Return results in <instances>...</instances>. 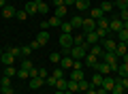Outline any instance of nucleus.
<instances>
[{
    "instance_id": "nucleus-1",
    "label": "nucleus",
    "mask_w": 128,
    "mask_h": 94,
    "mask_svg": "<svg viewBox=\"0 0 128 94\" xmlns=\"http://www.w3.org/2000/svg\"><path fill=\"white\" fill-rule=\"evenodd\" d=\"M96 30V22L92 17H83V24H81V32L88 34V32H94Z\"/></svg>"
},
{
    "instance_id": "nucleus-2",
    "label": "nucleus",
    "mask_w": 128,
    "mask_h": 94,
    "mask_svg": "<svg viewBox=\"0 0 128 94\" xmlns=\"http://www.w3.org/2000/svg\"><path fill=\"white\" fill-rule=\"evenodd\" d=\"M115 45H118V41L115 39H102L100 41V47H102V51H115Z\"/></svg>"
},
{
    "instance_id": "nucleus-3",
    "label": "nucleus",
    "mask_w": 128,
    "mask_h": 94,
    "mask_svg": "<svg viewBox=\"0 0 128 94\" xmlns=\"http://www.w3.org/2000/svg\"><path fill=\"white\" fill-rule=\"evenodd\" d=\"M122 28H124V22L118 17V15H115V17L109 22V32H115V34H118V32L122 30Z\"/></svg>"
},
{
    "instance_id": "nucleus-4",
    "label": "nucleus",
    "mask_w": 128,
    "mask_h": 94,
    "mask_svg": "<svg viewBox=\"0 0 128 94\" xmlns=\"http://www.w3.org/2000/svg\"><path fill=\"white\" fill-rule=\"evenodd\" d=\"M73 34H66V32L60 34V47H73Z\"/></svg>"
},
{
    "instance_id": "nucleus-5",
    "label": "nucleus",
    "mask_w": 128,
    "mask_h": 94,
    "mask_svg": "<svg viewBox=\"0 0 128 94\" xmlns=\"http://www.w3.org/2000/svg\"><path fill=\"white\" fill-rule=\"evenodd\" d=\"M115 81H118V77L105 75V81H102V85H100V88H105L107 92H111V90H113V85H115Z\"/></svg>"
},
{
    "instance_id": "nucleus-6",
    "label": "nucleus",
    "mask_w": 128,
    "mask_h": 94,
    "mask_svg": "<svg viewBox=\"0 0 128 94\" xmlns=\"http://www.w3.org/2000/svg\"><path fill=\"white\" fill-rule=\"evenodd\" d=\"M36 41H38L41 47H47V43H49V32H47V30H41V32L36 34Z\"/></svg>"
},
{
    "instance_id": "nucleus-7",
    "label": "nucleus",
    "mask_w": 128,
    "mask_h": 94,
    "mask_svg": "<svg viewBox=\"0 0 128 94\" xmlns=\"http://www.w3.org/2000/svg\"><path fill=\"white\" fill-rule=\"evenodd\" d=\"M96 73H100V75H111V66H109L107 62H102V60H100V62L96 64Z\"/></svg>"
},
{
    "instance_id": "nucleus-8",
    "label": "nucleus",
    "mask_w": 128,
    "mask_h": 94,
    "mask_svg": "<svg viewBox=\"0 0 128 94\" xmlns=\"http://www.w3.org/2000/svg\"><path fill=\"white\" fill-rule=\"evenodd\" d=\"M75 9H77L79 13H86V11H90V0H77V2H75Z\"/></svg>"
},
{
    "instance_id": "nucleus-9",
    "label": "nucleus",
    "mask_w": 128,
    "mask_h": 94,
    "mask_svg": "<svg viewBox=\"0 0 128 94\" xmlns=\"http://www.w3.org/2000/svg\"><path fill=\"white\" fill-rule=\"evenodd\" d=\"M26 13H28V15H36V13H38V0H36V2H30V0H28Z\"/></svg>"
},
{
    "instance_id": "nucleus-10",
    "label": "nucleus",
    "mask_w": 128,
    "mask_h": 94,
    "mask_svg": "<svg viewBox=\"0 0 128 94\" xmlns=\"http://www.w3.org/2000/svg\"><path fill=\"white\" fill-rule=\"evenodd\" d=\"M0 62L6 64V66H13V64H15V56H11L9 51H4V54H2V58H0Z\"/></svg>"
},
{
    "instance_id": "nucleus-11",
    "label": "nucleus",
    "mask_w": 128,
    "mask_h": 94,
    "mask_svg": "<svg viewBox=\"0 0 128 94\" xmlns=\"http://www.w3.org/2000/svg\"><path fill=\"white\" fill-rule=\"evenodd\" d=\"M86 43L88 45H98V43H100V39H98L96 32H88V34H86Z\"/></svg>"
},
{
    "instance_id": "nucleus-12",
    "label": "nucleus",
    "mask_w": 128,
    "mask_h": 94,
    "mask_svg": "<svg viewBox=\"0 0 128 94\" xmlns=\"http://www.w3.org/2000/svg\"><path fill=\"white\" fill-rule=\"evenodd\" d=\"M83 62H86L88 66H92V68H96V64L100 62V58H96V56H92V54H88L86 58H83Z\"/></svg>"
},
{
    "instance_id": "nucleus-13",
    "label": "nucleus",
    "mask_w": 128,
    "mask_h": 94,
    "mask_svg": "<svg viewBox=\"0 0 128 94\" xmlns=\"http://www.w3.org/2000/svg\"><path fill=\"white\" fill-rule=\"evenodd\" d=\"M70 79H73V81H81V79H86V75H83V68H73V71H70Z\"/></svg>"
},
{
    "instance_id": "nucleus-14",
    "label": "nucleus",
    "mask_w": 128,
    "mask_h": 94,
    "mask_svg": "<svg viewBox=\"0 0 128 94\" xmlns=\"http://www.w3.org/2000/svg\"><path fill=\"white\" fill-rule=\"evenodd\" d=\"M102 81H105V75H100V73H94V77H92V88H100Z\"/></svg>"
},
{
    "instance_id": "nucleus-15",
    "label": "nucleus",
    "mask_w": 128,
    "mask_h": 94,
    "mask_svg": "<svg viewBox=\"0 0 128 94\" xmlns=\"http://www.w3.org/2000/svg\"><path fill=\"white\" fill-rule=\"evenodd\" d=\"M73 62H75V60L70 58V56H62V60H60L58 66H62V68H73Z\"/></svg>"
},
{
    "instance_id": "nucleus-16",
    "label": "nucleus",
    "mask_w": 128,
    "mask_h": 94,
    "mask_svg": "<svg viewBox=\"0 0 128 94\" xmlns=\"http://www.w3.org/2000/svg\"><path fill=\"white\" fill-rule=\"evenodd\" d=\"M115 54H118V58L126 56V54H128V47H126V43H120V41H118V45H115Z\"/></svg>"
},
{
    "instance_id": "nucleus-17",
    "label": "nucleus",
    "mask_w": 128,
    "mask_h": 94,
    "mask_svg": "<svg viewBox=\"0 0 128 94\" xmlns=\"http://www.w3.org/2000/svg\"><path fill=\"white\" fill-rule=\"evenodd\" d=\"M41 85H45V79H41V77H32L30 79V90H38Z\"/></svg>"
},
{
    "instance_id": "nucleus-18",
    "label": "nucleus",
    "mask_w": 128,
    "mask_h": 94,
    "mask_svg": "<svg viewBox=\"0 0 128 94\" xmlns=\"http://www.w3.org/2000/svg\"><path fill=\"white\" fill-rule=\"evenodd\" d=\"M68 22L73 24V28H75V30H81V24H83V17H81V15H73V17H70Z\"/></svg>"
},
{
    "instance_id": "nucleus-19",
    "label": "nucleus",
    "mask_w": 128,
    "mask_h": 94,
    "mask_svg": "<svg viewBox=\"0 0 128 94\" xmlns=\"http://www.w3.org/2000/svg\"><path fill=\"white\" fill-rule=\"evenodd\" d=\"M88 54L96 56V58H100V56H102V47H100V43H98V45H90V49H88Z\"/></svg>"
},
{
    "instance_id": "nucleus-20",
    "label": "nucleus",
    "mask_w": 128,
    "mask_h": 94,
    "mask_svg": "<svg viewBox=\"0 0 128 94\" xmlns=\"http://www.w3.org/2000/svg\"><path fill=\"white\" fill-rule=\"evenodd\" d=\"M90 17L94 19V22H98L100 17H105V13L100 11V7H96V9H90Z\"/></svg>"
},
{
    "instance_id": "nucleus-21",
    "label": "nucleus",
    "mask_w": 128,
    "mask_h": 94,
    "mask_svg": "<svg viewBox=\"0 0 128 94\" xmlns=\"http://www.w3.org/2000/svg\"><path fill=\"white\" fill-rule=\"evenodd\" d=\"M100 11H102V13H111V11H115L113 9V2H111V0H102V5H100Z\"/></svg>"
},
{
    "instance_id": "nucleus-22",
    "label": "nucleus",
    "mask_w": 128,
    "mask_h": 94,
    "mask_svg": "<svg viewBox=\"0 0 128 94\" xmlns=\"http://www.w3.org/2000/svg\"><path fill=\"white\" fill-rule=\"evenodd\" d=\"M15 13H17V11H15L13 7H9V5H6L4 9H2V17H4V19H11V17H15Z\"/></svg>"
},
{
    "instance_id": "nucleus-23",
    "label": "nucleus",
    "mask_w": 128,
    "mask_h": 94,
    "mask_svg": "<svg viewBox=\"0 0 128 94\" xmlns=\"http://www.w3.org/2000/svg\"><path fill=\"white\" fill-rule=\"evenodd\" d=\"M96 30H109V19L107 17H100L96 22Z\"/></svg>"
},
{
    "instance_id": "nucleus-24",
    "label": "nucleus",
    "mask_w": 128,
    "mask_h": 94,
    "mask_svg": "<svg viewBox=\"0 0 128 94\" xmlns=\"http://www.w3.org/2000/svg\"><path fill=\"white\" fill-rule=\"evenodd\" d=\"M60 30L66 32V34H73L75 28H73V24H70V22H64V19H62V24H60Z\"/></svg>"
},
{
    "instance_id": "nucleus-25",
    "label": "nucleus",
    "mask_w": 128,
    "mask_h": 94,
    "mask_svg": "<svg viewBox=\"0 0 128 94\" xmlns=\"http://www.w3.org/2000/svg\"><path fill=\"white\" fill-rule=\"evenodd\" d=\"M66 13H68V7H58V9L54 11V15H56V17H60V19L66 17Z\"/></svg>"
},
{
    "instance_id": "nucleus-26",
    "label": "nucleus",
    "mask_w": 128,
    "mask_h": 94,
    "mask_svg": "<svg viewBox=\"0 0 128 94\" xmlns=\"http://www.w3.org/2000/svg\"><path fill=\"white\" fill-rule=\"evenodd\" d=\"M47 24H49V28H60L62 19H60V17H56V15H51V17L47 19Z\"/></svg>"
},
{
    "instance_id": "nucleus-27",
    "label": "nucleus",
    "mask_w": 128,
    "mask_h": 94,
    "mask_svg": "<svg viewBox=\"0 0 128 94\" xmlns=\"http://www.w3.org/2000/svg\"><path fill=\"white\" fill-rule=\"evenodd\" d=\"M118 77H128V62H122L118 68Z\"/></svg>"
},
{
    "instance_id": "nucleus-28",
    "label": "nucleus",
    "mask_w": 128,
    "mask_h": 94,
    "mask_svg": "<svg viewBox=\"0 0 128 94\" xmlns=\"http://www.w3.org/2000/svg\"><path fill=\"white\" fill-rule=\"evenodd\" d=\"M113 9H118V11L128 9V0H115V2H113Z\"/></svg>"
},
{
    "instance_id": "nucleus-29",
    "label": "nucleus",
    "mask_w": 128,
    "mask_h": 94,
    "mask_svg": "<svg viewBox=\"0 0 128 94\" xmlns=\"http://www.w3.org/2000/svg\"><path fill=\"white\" fill-rule=\"evenodd\" d=\"M77 83H79V92H88V90L92 88V81H86V79L77 81Z\"/></svg>"
},
{
    "instance_id": "nucleus-30",
    "label": "nucleus",
    "mask_w": 128,
    "mask_h": 94,
    "mask_svg": "<svg viewBox=\"0 0 128 94\" xmlns=\"http://www.w3.org/2000/svg\"><path fill=\"white\" fill-rule=\"evenodd\" d=\"M66 88H68V79H66V77L56 81V90H66Z\"/></svg>"
},
{
    "instance_id": "nucleus-31",
    "label": "nucleus",
    "mask_w": 128,
    "mask_h": 94,
    "mask_svg": "<svg viewBox=\"0 0 128 94\" xmlns=\"http://www.w3.org/2000/svg\"><path fill=\"white\" fill-rule=\"evenodd\" d=\"M66 92H79V83L77 81H73V79H68V88H66Z\"/></svg>"
},
{
    "instance_id": "nucleus-32",
    "label": "nucleus",
    "mask_w": 128,
    "mask_h": 94,
    "mask_svg": "<svg viewBox=\"0 0 128 94\" xmlns=\"http://www.w3.org/2000/svg\"><path fill=\"white\" fill-rule=\"evenodd\" d=\"M60 60H62V54H58V51L49 54V62H51V64H60Z\"/></svg>"
},
{
    "instance_id": "nucleus-33",
    "label": "nucleus",
    "mask_w": 128,
    "mask_h": 94,
    "mask_svg": "<svg viewBox=\"0 0 128 94\" xmlns=\"http://www.w3.org/2000/svg\"><path fill=\"white\" fill-rule=\"evenodd\" d=\"M11 81H13V77L2 75V77H0V88H6V85H11Z\"/></svg>"
},
{
    "instance_id": "nucleus-34",
    "label": "nucleus",
    "mask_w": 128,
    "mask_h": 94,
    "mask_svg": "<svg viewBox=\"0 0 128 94\" xmlns=\"http://www.w3.org/2000/svg\"><path fill=\"white\" fill-rule=\"evenodd\" d=\"M51 75H54L56 79H64V68H62V66H56V68H54V73H51Z\"/></svg>"
},
{
    "instance_id": "nucleus-35",
    "label": "nucleus",
    "mask_w": 128,
    "mask_h": 94,
    "mask_svg": "<svg viewBox=\"0 0 128 94\" xmlns=\"http://www.w3.org/2000/svg\"><path fill=\"white\" fill-rule=\"evenodd\" d=\"M124 90H126V88H124L120 81H115V85H113V90H111V94H124Z\"/></svg>"
},
{
    "instance_id": "nucleus-36",
    "label": "nucleus",
    "mask_w": 128,
    "mask_h": 94,
    "mask_svg": "<svg viewBox=\"0 0 128 94\" xmlns=\"http://www.w3.org/2000/svg\"><path fill=\"white\" fill-rule=\"evenodd\" d=\"M118 41H120V43H126V41H128V30L122 28V30L118 32Z\"/></svg>"
},
{
    "instance_id": "nucleus-37",
    "label": "nucleus",
    "mask_w": 128,
    "mask_h": 94,
    "mask_svg": "<svg viewBox=\"0 0 128 94\" xmlns=\"http://www.w3.org/2000/svg\"><path fill=\"white\" fill-rule=\"evenodd\" d=\"M17 77H19V79H30V73H28L26 68L19 66V68H17Z\"/></svg>"
},
{
    "instance_id": "nucleus-38",
    "label": "nucleus",
    "mask_w": 128,
    "mask_h": 94,
    "mask_svg": "<svg viewBox=\"0 0 128 94\" xmlns=\"http://www.w3.org/2000/svg\"><path fill=\"white\" fill-rule=\"evenodd\" d=\"M73 43H75V45H83V43H86V34H83V32H81V34L73 36Z\"/></svg>"
},
{
    "instance_id": "nucleus-39",
    "label": "nucleus",
    "mask_w": 128,
    "mask_h": 94,
    "mask_svg": "<svg viewBox=\"0 0 128 94\" xmlns=\"http://www.w3.org/2000/svg\"><path fill=\"white\" fill-rule=\"evenodd\" d=\"M6 51H9L11 56H15V58H19V56H22V47H9Z\"/></svg>"
},
{
    "instance_id": "nucleus-40",
    "label": "nucleus",
    "mask_w": 128,
    "mask_h": 94,
    "mask_svg": "<svg viewBox=\"0 0 128 94\" xmlns=\"http://www.w3.org/2000/svg\"><path fill=\"white\" fill-rule=\"evenodd\" d=\"M15 17H17L19 22H26V19H28V13H26V9H24V11H17V13H15Z\"/></svg>"
},
{
    "instance_id": "nucleus-41",
    "label": "nucleus",
    "mask_w": 128,
    "mask_h": 94,
    "mask_svg": "<svg viewBox=\"0 0 128 94\" xmlns=\"http://www.w3.org/2000/svg\"><path fill=\"white\" fill-rule=\"evenodd\" d=\"M4 75L15 77V75H17V68H15V66H6V68H4Z\"/></svg>"
},
{
    "instance_id": "nucleus-42",
    "label": "nucleus",
    "mask_w": 128,
    "mask_h": 94,
    "mask_svg": "<svg viewBox=\"0 0 128 94\" xmlns=\"http://www.w3.org/2000/svg\"><path fill=\"white\" fill-rule=\"evenodd\" d=\"M32 66H34V64H32V60H28V58H26V60L22 62V68H26L28 73H30V68H32Z\"/></svg>"
},
{
    "instance_id": "nucleus-43",
    "label": "nucleus",
    "mask_w": 128,
    "mask_h": 94,
    "mask_svg": "<svg viewBox=\"0 0 128 94\" xmlns=\"http://www.w3.org/2000/svg\"><path fill=\"white\" fill-rule=\"evenodd\" d=\"M32 51H34V49H32L30 45H26V47H22V56H26V58H28V56L32 54Z\"/></svg>"
},
{
    "instance_id": "nucleus-44",
    "label": "nucleus",
    "mask_w": 128,
    "mask_h": 94,
    "mask_svg": "<svg viewBox=\"0 0 128 94\" xmlns=\"http://www.w3.org/2000/svg\"><path fill=\"white\" fill-rule=\"evenodd\" d=\"M0 92L2 94H15V90H13V85H6V88H0Z\"/></svg>"
},
{
    "instance_id": "nucleus-45",
    "label": "nucleus",
    "mask_w": 128,
    "mask_h": 94,
    "mask_svg": "<svg viewBox=\"0 0 128 94\" xmlns=\"http://www.w3.org/2000/svg\"><path fill=\"white\" fill-rule=\"evenodd\" d=\"M118 17L122 19V22H126V19H128V9H124V11H120V13H118Z\"/></svg>"
},
{
    "instance_id": "nucleus-46",
    "label": "nucleus",
    "mask_w": 128,
    "mask_h": 94,
    "mask_svg": "<svg viewBox=\"0 0 128 94\" xmlns=\"http://www.w3.org/2000/svg\"><path fill=\"white\" fill-rule=\"evenodd\" d=\"M56 81H58V79H56L54 75H49V77L45 79V83H47V85H54V88H56Z\"/></svg>"
},
{
    "instance_id": "nucleus-47",
    "label": "nucleus",
    "mask_w": 128,
    "mask_h": 94,
    "mask_svg": "<svg viewBox=\"0 0 128 94\" xmlns=\"http://www.w3.org/2000/svg\"><path fill=\"white\" fill-rule=\"evenodd\" d=\"M38 13H47V5L38 0Z\"/></svg>"
},
{
    "instance_id": "nucleus-48",
    "label": "nucleus",
    "mask_w": 128,
    "mask_h": 94,
    "mask_svg": "<svg viewBox=\"0 0 128 94\" xmlns=\"http://www.w3.org/2000/svg\"><path fill=\"white\" fill-rule=\"evenodd\" d=\"M118 81H120V83H122L124 88L128 90V77H118Z\"/></svg>"
},
{
    "instance_id": "nucleus-49",
    "label": "nucleus",
    "mask_w": 128,
    "mask_h": 94,
    "mask_svg": "<svg viewBox=\"0 0 128 94\" xmlns=\"http://www.w3.org/2000/svg\"><path fill=\"white\" fill-rule=\"evenodd\" d=\"M38 77H41V79H47L49 75H47V71H45V68H38Z\"/></svg>"
},
{
    "instance_id": "nucleus-50",
    "label": "nucleus",
    "mask_w": 128,
    "mask_h": 94,
    "mask_svg": "<svg viewBox=\"0 0 128 94\" xmlns=\"http://www.w3.org/2000/svg\"><path fill=\"white\" fill-rule=\"evenodd\" d=\"M32 77H38V68H34V66L30 68V79H32Z\"/></svg>"
},
{
    "instance_id": "nucleus-51",
    "label": "nucleus",
    "mask_w": 128,
    "mask_h": 94,
    "mask_svg": "<svg viewBox=\"0 0 128 94\" xmlns=\"http://www.w3.org/2000/svg\"><path fill=\"white\" fill-rule=\"evenodd\" d=\"M54 7L58 9V7H66V5H64V0H54Z\"/></svg>"
},
{
    "instance_id": "nucleus-52",
    "label": "nucleus",
    "mask_w": 128,
    "mask_h": 94,
    "mask_svg": "<svg viewBox=\"0 0 128 94\" xmlns=\"http://www.w3.org/2000/svg\"><path fill=\"white\" fill-rule=\"evenodd\" d=\"M30 47H32V49H38L41 45H38V41H32V43H30Z\"/></svg>"
},
{
    "instance_id": "nucleus-53",
    "label": "nucleus",
    "mask_w": 128,
    "mask_h": 94,
    "mask_svg": "<svg viewBox=\"0 0 128 94\" xmlns=\"http://www.w3.org/2000/svg\"><path fill=\"white\" fill-rule=\"evenodd\" d=\"M96 94H109V92H107L105 88H96Z\"/></svg>"
},
{
    "instance_id": "nucleus-54",
    "label": "nucleus",
    "mask_w": 128,
    "mask_h": 94,
    "mask_svg": "<svg viewBox=\"0 0 128 94\" xmlns=\"http://www.w3.org/2000/svg\"><path fill=\"white\" fill-rule=\"evenodd\" d=\"M83 94H96V88H90L88 92H83Z\"/></svg>"
},
{
    "instance_id": "nucleus-55",
    "label": "nucleus",
    "mask_w": 128,
    "mask_h": 94,
    "mask_svg": "<svg viewBox=\"0 0 128 94\" xmlns=\"http://www.w3.org/2000/svg\"><path fill=\"white\" fill-rule=\"evenodd\" d=\"M6 7V0H0V9H4Z\"/></svg>"
},
{
    "instance_id": "nucleus-56",
    "label": "nucleus",
    "mask_w": 128,
    "mask_h": 94,
    "mask_svg": "<svg viewBox=\"0 0 128 94\" xmlns=\"http://www.w3.org/2000/svg\"><path fill=\"white\" fill-rule=\"evenodd\" d=\"M124 30H128V19H126V22H124Z\"/></svg>"
},
{
    "instance_id": "nucleus-57",
    "label": "nucleus",
    "mask_w": 128,
    "mask_h": 94,
    "mask_svg": "<svg viewBox=\"0 0 128 94\" xmlns=\"http://www.w3.org/2000/svg\"><path fill=\"white\" fill-rule=\"evenodd\" d=\"M0 58H2V49H0Z\"/></svg>"
},
{
    "instance_id": "nucleus-58",
    "label": "nucleus",
    "mask_w": 128,
    "mask_h": 94,
    "mask_svg": "<svg viewBox=\"0 0 128 94\" xmlns=\"http://www.w3.org/2000/svg\"><path fill=\"white\" fill-rule=\"evenodd\" d=\"M30 2H36V0H30Z\"/></svg>"
},
{
    "instance_id": "nucleus-59",
    "label": "nucleus",
    "mask_w": 128,
    "mask_h": 94,
    "mask_svg": "<svg viewBox=\"0 0 128 94\" xmlns=\"http://www.w3.org/2000/svg\"><path fill=\"white\" fill-rule=\"evenodd\" d=\"M126 47H128V41H126Z\"/></svg>"
},
{
    "instance_id": "nucleus-60",
    "label": "nucleus",
    "mask_w": 128,
    "mask_h": 94,
    "mask_svg": "<svg viewBox=\"0 0 128 94\" xmlns=\"http://www.w3.org/2000/svg\"><path fill=\"white\" fill-rule=\"evenodd\" d=\"M0 94H2V92H0Z\"/></svg>"
},
{
    "instance_id": "nucleus-61",
    "label": "nucleus",
    "mask_w": 128,
    "mask_h": 94,
    "mask_svg": "<svg viewBox=\"0 0 128 94\" xmlns=\"http://www.w3.org/2000/svg\"><path fill=\"white\" fill-rule=\"evenodd\" d=\"M109 94H111V92H109Z\"/></svg>"
},
{
    "instance_id": "nucleus-62",
    "label": "nucleus",
    "mask_w": 128,
    "mask_h": 94,
    "mask_svg": "<svg viewBox=\"0 0 128 94\" xmlns=\"http://www.w3.org/2000/svg\"><path fill=\"white\" fill-rule=\"evenodd\" d=\"M126 56H128V54H126Z\"/></svg>"
}]
</instances>
